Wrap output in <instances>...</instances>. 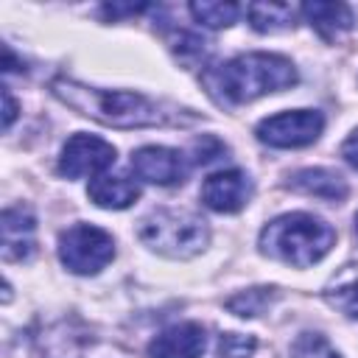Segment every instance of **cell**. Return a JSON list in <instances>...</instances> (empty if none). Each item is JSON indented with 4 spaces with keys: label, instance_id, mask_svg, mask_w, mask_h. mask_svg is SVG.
Here are the masks:
<instances>
[{
    "label": "cell",
    "instance_id": "obj_1",
    "mask_svg": "<svg viewBox=\"0 0 358 358\" xmlns=\"http://www.w3.org/2000/svg\"><path fill=\"white\" fill-rule=\"evenodd\" d=\"M296 81H299L296 67L291 64V59L280 53H241L204 73V84L210 95L229 106L288 90Z\"/></svg>",
    "mask_w": 358,
    "mask_h": 358
},
{
    "label": "cell",
    "instance_id": "obj_2",
    "mask_svg": "<svg viewBox=\"0 0 358 358\" xmlns=\"http://www.w3.org/2000/svg\"><path fill=\"white\" fill-rule=\"evenodd\" d=\"M53 95L76 109L84 117H92L103 126H115V129H145V126H162L168 123V112L140 95V92H126V90H98L73 78H56L50 84Z\"/></svg>",
    "mask_w": 358,
    "mask_h": 358
},
{
    "label": "cell",
    "instance_id": "obj_3",
    "mask_svg": "<svg viewBox=\"0 0 358 358\" xmlns=\"http://www.w3.org/2000/svg\"><path fill=\"white\" fill-rule=\"evenodd\" d=\"M336 243V229L310 213H285L260 229L257 246L266 257L294 268L319 263Z\"/></svg>",
    "mask_w": 358,
    "mask_h": 358
},
{
    "label": "cell",
    "instance_id": "obj_4",
    "mask_svg": "<svg viewBox=\"0 0 358 358\" xmlns=\"http://www.w3.org/2000/svg\"><path fill=\"white\" fill-rule=\"evenodd\" d=\"M137 238L162 257L187 260L210 243V227L193 210L159 207L137 221Z\"/></svg>",
    "mask_w": 358,
    "mask_h": 358
},
{
    "label": "cell",
    "instance_id": "obj_5",
    "mask_svg": "<svg viewBox=\"0 0 358 358\" xmlns=\"http://www.w3.org/2000/svg\"><path fill=\"white\" fill-rule=\"evenodd\" d=\"M115 257V241L95 224H73L59 235V260L81 277L98 274Z\"/></svg>",
    "mask_w": 358,
    "mask_h": 358
},
{
    "label": "cell",
    "instance_id": "obj_6",
    "mask_svg": "<svg viewBox=\"0 0 358 358\" xmlns=\"http://www.w3.org/2000/svg\"><path fill=\"white\" fill-rule=\"evenodd\" d=\"M324 131V115L316 109H291L263 117L255 126L260 143L271 148H302L319 140Z\"/></svg>",
    "mask_w": 358,
    "mask_h": 358
},
{
    "label": "cell",
    "instance_id": "obj_7",
    "mask_svg": "<svg viewBox=\"0 0 358 358\" xmlns=\"http://www.w3.org/2000/svg\"><path fill=\"white\" fill-rule=\"evenodd\" d=\"M36 344L45 358H112L115 352L81 322H56L36 336Z\"/></svg>",
    "mask_w": 358,
    "mask_h": 358
},
{
    "label": "cell",
    "instance_id": "obj_8",
    "mask_svg": "<svg viewBox=\"0 0 358 358\" xmlns=\"http://www.w3.org/2000/svg\"><path fill=\"white\" fill-rule=\"evenodd\" d=\"M117 159V151L112 143L92 137V134H73L59 157V173L67 179H81V176H92V173H103L106 168H112Z\"/></svg>",
    "mask_w": 358,
    "mask_h": 358
},
{
    "label": "cell",
    "instance_id": "obj_9",
    "mask_svg": "<svg viewBox=\"0 0 358 358\" xmlns=\"http://www.w3.org/2000/svg\"><path fill=\"white\" fill-rule=\"evenodd\" d=\"M131 171L137 179L151 185H179L190 171V159L168 145H143L131 154Z\"/></svg>",
    "mask_w": 358,
    "mask_h": 358
},
{
    "label": "cell",
    "instance_id": "obj_10",
    "mask_svg": "<svg viewBox=\"0 0 358 358\" xmlns=\"http://www.w3.org/2000/svg\"><path fill=\"white\" fill-rule=\"evenodd\" d=\"M252 199V179L238 171H215L201 185V201L215 213H238Z\"/></svg>",
    "mask_w": 358,
    "mask_h": 358
},
{
    "label": "cell",
    "instance_id": "obj_11",
    "mask_svg": "<svg viewBox=\"0 0 358 358\" xmlns=\"http://www.w3.org/2000/svg\"><path fill=\"white\" fill-rule=\"evenodd\" d=\"M207 350V333L196 322H179L157 333L148 344L151 358H201Z\"/></svg>",
    "mask_w": 358,
    "mask_h": 358
},
{
    "label": "cell",
    "instance_id": "obj_12",
    "mask_svg": "<svg viewBox=\"0 0 358 358\" xmlns=\"http://www.w3.org/2000/svg\"><path fill=\"white\" fill-rule=\"evenodd\" d=\"M34 232L36 215L31 207L17 204L3 210V257L6 260H28L34 255Z\"/></svg>",
    "mask_w": 358,
    "mask_h": 358
},
{
    "label": "cell",
    "instance_id": "obj_13",
    "mask_svg": "<svg viewBox=\"0 0 358 358\" xmlns=\"http://www.w3.org/2000/svg\"><path fill=\"white\" fill-rule=\"evenodd\" d=\"M288 187L322 201H344L347 199V182L341 173L330 168H302L294 176H288Z\"/></svg>",
    "mask_w": 358,
    "mask_h": 358
},
{
    "label": "cell",
    "instance_id": "obj_14",
    "mask_svg": "<svg viewBox=\"0 0 358 358\" xmlns=\"http://www.w3.org/2000/svg\"><path fill=\"white\" fill-rule=\"evenodd\" d=\"M87 196L92 204H98L103 210H126L140 199V187L134 179H129L123 173H101L90 182Z\"/></svg>",
    "mask_w": 358,
    "mask_h": 358
},
{
    "label": "cell",
    "instance_id": "obj_15",
    "mask_svg": "<svg viewBox=\"0 0 358 358\" xmlns=\"http://www.w3.org/2000/svg\"><path fill=\"white\" fill-rule=\"evenodd\" d=\"M299 11L322 39H336L355 25L352 8L347 3H305Z\"/></svg>",
    "mask_w": 358,
    "mask_h": 358
},
{
    "label": "cell",
    "instance_id": "obj_16",
    "mask_svg": "<svg viewBox=\"0 0 358 358\" xmlns=\"http://www.w3.org/2000/svg\"><path fill=\"white\" fill-rule=\"evenodd\" d=\"M246 17L255 31L260 34H277L288 31L296 22V8L291 3H249Z\"/></svg>",
    "mask_w": 358,
    "mask_h": 358
},
{
    "label": "cell",
    "instance_id": "obj_17",
    "mask_svg": "<svg viewBox=\"0 0 358 358\" xmlns=\"http://www.w3.org/2000/svg\"><path fill=\"white\" fill-rule=\"evenodd\" d=\"M190 14L199 25L204 28H229L238 14H241V6L238 3H215V0H199V3H190Z\"/></svg>",
    "mask_w": 358,
    "mask_h": 358
},
{
    "label": "cell",
    "instance_id": "obj_18",
    "mask_svg": "<svg viewBox=\"0 0 358 358\" xmlns=\"http://www.w3.org/2000/svg\"><path fill=\"white\" fill-rule=\"evenodd\" d=\"M274 296H277V291L274 288H249V291H241V294H235V296H229L227 299V308L235 313V316H260L271 302H274Z\"/></svg>",
    "mask_w": 358,
    "mask_h": 358
},
{
    "label": "cell",
    "instance_id": "obj_19",
    "mask_svg": "<svg viewBox=\"0 0 358 358\" xmlns=\"http://www.w3.org/2000/svg\"><path fill=\"white\" fill-rule=\"evenodd\" d=\"M291 358H341L322 333H299L291 344Z\"/></svg>",
    "mask_w": 358,
    "mask_h": 358
},
{
    "label": "cell",
    "instance_id": "obj_20",
    "mask_svg": "<svg viewBox=\"0 0 358 358\" xmlns=\"http://www.w3.org/2000/svg\"><path fill=\"white\" fill-rule=\"evenodd\" d=\"M173 53L185 62V64H196V62H204L207 59V50H210V45L201 39V36H196V34H185V31H179V36L173 39Z\"/></svg>",
    "mask_w": 358,
    "mask_h": 358
},
{
    "label": "cell",
    "instance_id": "obj_21",
    "mask_svg": "<svg viewBox=\"0 0 358 358\" xmlns=\"http://www.w3.org/2000/svg\"><path fill=\"white\" fill-rule=\"evenodd\" d=\"M257 350L255 336H241V333H221L218 336V355L221 358H252Z\"/></svg>",
    "mask_w": 358,
    "mask_h": 358
},
{
    "label": "cell",
    "instance_id": "obj_22",
    "mask_svg": "<svg viewBox=\"0 0 358 358\" xmlns=\"http://www.w3.org/2000/svg\"><path fill=\"white\" fill-rule=\"evenodd\" d=\"M327 302H330L336 310H341L347 319H358V280L327 291Z\"/></svg>",
    "mask_w": 358,
    "mask_h": 358
},
{
    "label": "cell",
    "instance_id": "obj_23",
    "mask_svg": "<svg viewBox=\"0 0 358 358\" xmlns=\"http://www.w3.org/2000/svg\"><path fill=\"white\" fill-rule=\"evenodd\" d=\"M193 162H199V165H207V162H213V159H218L221 154H227V145L221 143V140H215V137H201L196 145H193Z\"/></svg>",
    "mask_w": 358,
    "mask_h": 358
},
{
    "label": "cell",
    "instance_id": "obj_24",
    "mask_svg": "<svg viewBox=\"0 0 358 358\" xmlns=\"http://www.w3.org/2000/svg\"><path fill=\"white\" fill-rule=\"evenodd\" d=\"M151 6L148 3H137V6H123V3H109V6H103L101 11L106 14V17H112V20H117V17H129V14H140V11H148Z\"/></svg>",
    "mask_w": 358,
    "mask_h": 358
},
{
    "label": "cell",
    "instance_id": "obj_25",
    "mask_svg": "<svg viewBox=\"0 0 358 358\" xmlns=\"http://www.w3.org/2000/svg\"><path fill=\"white\" fill-rule=\"evenodd\" d=\"M341 157L358 171V129L355 131H350V137L341 143Z\"/></svg>",
    "mask_w": 358,
    "mask_h": 358
},
{
    "label": "cell",
    "instance_id": "obj_26",
    "mask_svg": "<svg viewBox=\"0 0 358 358\" xmlns=\"http://www.w3.org/2000/svg\"><path fill=\"white\" fill-rule=\"evenodd\" d=\"M3 103H6V112H3V129H11V123H14V117H17V101L11 98L8 87L3 90Z\"/></svg>",
    "mask_w": 358,
    "mask_h": 358
},
{
    "label": "cell",
    "instance_id": "obj_27",
    "mask_svg": "<svg viewBox=\"0 0 358 358\" xmlns=\"http://www.w3.org/2000/svg\"><path fill=\"white\" fill-rule=\"evenodd\" d=\"M355 235H358V215H355Z\"/></svg>",
    "mask_w": 358,
    "mask_h": 358
}]
</instances>
